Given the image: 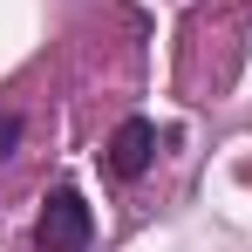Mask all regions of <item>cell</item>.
Listing matches in <instances>:
<instances>
[{
    "label": "cell",
    "instance_id": "3957f363",
    "mask_svg": "<svg viewBox=\"0 0 252 252\" xmlns=\"http://www.w3.org/2000/svg\"><path fill=\"white\" fill-rule=\"evenodd\" d=\"M14 143H21V116H14V109H0V157H7Z\"/></svg>",
    "mask_w": 252,
    "mask_h": 252
},
{
    "label": "cell",
    "instance_id": "6da1fadb",
    "mask_svg": "<svg viewBox=\"0 0 252 252\" xmlns=\"http://www.w3.org/2000/svg\"><path fill=\"white\" fill-rule=\"evenodd\" d=\"M89 239H95V218H89L82 191L55 184L48 205H41V225H34V246L41 252H89Z\"/></svg>",
    "mask_w": 252,
    "mask_h": 252
},
{
    "label": "cell",
    "instance_id": "7a4b0ae2",
    "mask_svg": "<svg viewBox=\"0 0 252 252\" xmlns=\"http://www.w3.org/2000/svg\"><path fill=\"white\" fill-rule=\"evenodd\" d=\"M150 157H157V123H150V116L116 123V136H109V170H116V177H143Z\"/></svg>",
    "mask_w": 252,
    "mask_h": 252
}]
</instances>
